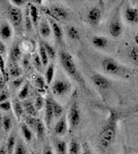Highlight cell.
<instances>
[{"instance_id": "50", "label": "cell", "mask_w": 138, "mask_h": 154, "mask_svg": "<svg viewBox=\"0 0 138 154\" xmlns=\"http://www.w3.org/2000/svg\"><path fill=\"white\" fill-rule=\"evenodd\" d=\"M43 154H55V153L53 152V149L50 146H46L43 148Z\"/></svg>"}, {"instance_id": "1", "label": "cell", "mask_w": 138, "mask_h": 154, "mask_svg": "<svg viewBox=\"0 0 138 154\" xmlns=\"http://www.w3.org/2000/svg\"><path fill=\"white\" fill-rule=\"evenodd\" d=\"M121 118V113L117 110H110L108 117L98 135V144L100 148L105 149L109 148L114 143L117 134V123Z\"/></svg>"}, {"instance_id": "26", "label": "cell", "mask_w": 138, "mask_h": 154, "mask_svg": "<svg viewBox=\"0 0 138 154\" xmlns=\"http://www.w3.org/2000/svg\"><path fill=\"white\" fill-rule=\"evenodd\" d=\"M17 145V139L14 135H11L8 137L6 141V151L7 154H12L14 152V149H16Z\"/></svg>"}, {"instance_id": "22", "label": "cell", "mask_w": 138, "mask_h": 154, "mask_svg": "<svg viewBox=\"0 0 138 154\" xmlns=\"http://www.w3.org/2000/svg\"><path fill=\"white\" fill-rule=\"evenodd\" d=\"M12 107H14V112L16 117L19 119H21V117L24 114V107H23V103H21L19 100H14L12 101Z\"/></svg>"}, {"instance_id": "2", "label": "cell", "mask_w": 138, "mask_h": 154, "mask_svg": "<svg viewBox=\"0 0 138 154\" xmlns=\"http://www.w3.org/2000/svg\"><path fill=\"white\" fill-rule=\"evenodd\" d=\"M59 60L65 72H66L71 78H73L77 83L81 84L82 88H85V80H84V78H82L81 72L77 69L73 57H72L68 51L62 49V51H59Z\"/></svg>"}, {"instance_id": "13", "label": "cell", "mask_w": 138, "mask_h": 154, "mask_svg": "<svg viewBox=\"0 0 138 154\" xmlns=\"http://www.w3.org/2000/svg\"><path fill=\"white\" fill-rule=\"evenodd\" d=\"M50 9L52 11V12L54 14L56 21H67L69 18V12L62 6H58V5H53L50 7Z\"/></svg>"}, {"instance_id": "24", "label": "cell", "mask_w": 138, "mask_h": 154, "mask_svg": "<svg viewBox=\"0 0 138 154\" xmlns=\"http://www.w3.org/2000/svg\"><path fill=\"white\" fill-rule=\"evenodd\" d=\"M23 107H24V111L28 114V116H34L36 115L37 110L34 106V103H32L31 101H27L25 100L23 102Z\"/></svg>"}, {"instance_id": "8", "label": "cell", "mask_w": 138, "mask_h": 154, "mask_svg": "<svg viewBox=\"0 0 138 154\" xmlns=\"http://www.w3.org/2000/svg\"><path fill=\"white\" fill-rule=\"evenodd\" d=\"M53 100L51 96H47L46 99V108H44V123L47 128H50L54 116V110H53Z\"/></svg>"}, {"instance_id": "29", "label": "cell", "mask_w": 138, "mask_h": 154, "mask_svg": "<svg viewBox=\"0 0 138 154\" xmlns=\"http://www.w3.org/2000/svg\"><path fill=\"white\" fill-rule=\"evenodd\" d=\"M82 147L76 139H72L69 143V154H79Z\"/></svg>"}, {"instance_id": "41", "label": "cell", "mask_w": 138, "mask_h": 154, "mask_svg": "<svg viewBox=\"0 0 138 154\" xmlns=\"http://www.w3.org/2000/svg\"><path fill=\"white\" fill-rule=\"evenodd\" d=\"M33 65L35 68L37 69L38 71H42V68H43V65H42V62L40 60V57H39V54H34L33 56Z\"/></svg>"}, {"instance_id": "46", "label": "cell", "mask_w": 138, "mask_h": 154, "mask_svg": "<svg viewBox=\"0 0 138 154\" xmlns=\"http://www.w3.org/2000/svg\"><path fill=\"white\" fill-rule=\"evenodd\" d=\"M11 3L14 4V6L19 7V6H22L23 4L26 3V1H24V0H11Z\"/></svg>"}, {"instance_id": "21", "label": "cell", "mask_w": 138, "mask_h": 154, "mask_svg": "<svg viewBox=\"0 0 138 154\" xmlns=\"http://www.w3.org/2000/svg\"><path fill=\"white\" fill-rule=\"evenodd\" d=\"M55 144V149H56L58 154H67V151H68V146H67V143L63 140H60V139H56L54 141Z\"/></svg>"}, {"instance_id": "43", "label": "cell", "mask_w": 138, "mask_h": 154, "mask_svg": "<svg viewBox=\"0 0 138 154\" xmlns=\"http://www.w3.org/2000/svg\"><path fill=\"white\" fill-rule=\"evenodd\" d=\"M11 109V104L9 101H5L3 103H0V110L3 111H9Z\"/></svg>"}, {"instance_id": "49", "label": "cell", "mask_w": 138, "mask_h": 154, "mask_svg": "<svg viewBox=\"0 0 138 154\" xmlns=\"http://www.w3.org/2000/svg\"><path fill=\"white\" fill-rule=\"evenodd\" d=\"M29 64H30V61H29L28 56H25L24 58H23V66L25 67V68H28Z\"/></svg>"}, {"instance_id": "9", "label": "cell", "mask_w": 138, "mask_h": 154, "mask_svg": "<svg viewBox=\"0 0 138 154\" xmlns=\"http://www.w3.org/2000/svg\"><path fill=\"white\" fill-rule=\"evenodd\" d=\"M102 18V11L99 7L94 6L88 11L87 14V21L91 26H97L100 23Z\"/></svg>"}, {"instance_id": "5", "label": "cell", "mask_w": 138, "mask_h": 154, "mask_svg": "<svg viewBox=\"0 0 138 154\" xmlns=\"http://www.w3.org/2000/svg\"><path fill=\"white\" fill-rule=\"evenodd\" d=\"M7 16H8L9 21L11 22L14 28H17V30L22 28L24 24V14L20 7L9 5L7 8Z\"/></svg>"}, {"instance_id": "28", "label": "cell", "mask_w": 138, "mask_h": 154, "mask_svg": "<svg viewBox=\"0 0 138 154\" xmlns=\"http://www.w3.org/2000/svg\"><path fill=\"white\" fill-rule=\"evenodd\" d=\"M24 26L27 32H32V27H33V23H32L31 17H30L29 7H27L24 14Z\"/></svg>"}, {"instance_id": "34", "label": "cell", "mask_w": 138, "mask_h": 154, "mask_svg": "<svg viewBox=\"0 0 138 154\" xmlns=\"http://www.w3.org/2000/svg\"><path fill=\"white\" fill-rule=\"evenodd\" d=\"M42 43V45L44 46V48H46L47 53V56H49V58L51 59H56V56H57V53H56V49H55L51 44L49 43V42L47 41H40Z\"/></svg>"}, {"instance_id": "3", "label": "cell", "mask_w": 138, "mask_h": 154, "mask_svg": "<svg viewBox=\"0 0 138 154\" xmlns=\"http://www.w3.org/2000/svg\"><path fill=\"white\" fill-rule=\"evenodd\" d=\"M101 67L104 72L110 74V75L125 77L129 74V70L126 67L122 66L114 59L109 58V57H105V58L102 59Z\"/></svg>"}, {"instance_id": "30", "label": "cell", "mask_w": 138, "mask_h": 154, "mask_svg": "<svg viewBox=\"0 0 138 154\" xmlns=\"http://www.w3.org/2000/svg\"><path fill=\"white\" fill-rule=\"evenodd\" d=\"M34 84L35 88L39 91H44L46 89V85H47V81L46 78H43L41 75H36L34 77Z\"/></svg>"}, {"instance_id": "20", "label": "cell", "mask_w": 138, "mask_h": 154, "mask_svg": "<svg viewBox=\"0 0 138 154\" xmlns=\"http://www.w3.org/2000/svg\"><path fill=\"white\" fill-rule=\"evenodd\" d=\"M34 130L36 131V135H37V138L38 139H42L46 135V125H44V123L42 122L41 119L39 118H36V120H35V125H34Z\"/></svg>"}, {"instance_id": "48", "label": "cell", "mask_w": 138, "mask_h": 154, "mask_svg": "<svg viewBox=\"0 0 138 154\" xmlns=\"http://www.w3.org/2000/svg\"><path fill=\"white\" fill-rule=\"evenodd\" d=\"M5 79H4V77H3V75L1 74V72H0V89H3L4 88V86H5Z\"/></svg>"}, {"instance_id": "18", "label": "cell", "mask_w": 138, "mask_h": 154, "mask_svg": "<svg viewBox=\"0 0 138 154\" xmlns=\"http://www.w3.org/2000/svg\"><path fill=\"white\" fill-rule=\"evenodd\" d=\"M92 44L96 48L104 49L108 45V40L103 36H93L92 37Z\"/></svg>"}, {"instance_id": "14", "label": "cell", "mask_w": 138, "mask_h": 154, "mask_svg": "<svg viewBox=\"0 0 138 154\" xmlns=\"http://www.w3.org/2000/svg\"><path fill=\"white\" fill-rule=\"evenodd\" d=\"M50 24H51L52 32L54 33V36H55V38H56V40L59 42V43H62V42H63V37H64V32H63L62 27L60 26L56 21H54V20H52V19L50 20Z\"/></svg>"}, {"instance_id": "10", "label": "cell", "mask_w": 138, "mask_h": 154, "mask_svg": "<svg viewBox=\"0 0 138 154\" xmlns=\"http://www.w3.org/2000/svg\"><path fill=\"white\" fill-rule=\"evenodd\" d=\"M68 131V119L67 116H62L61 118H59V120L56 122L54 128V133L57 136H64Z\"/></svg>"}, {"instance_id": "16", "label": "cell", "mask_w": 138, "mask_h": 154, "mask_svg": "<svg viewBox=\"0 0 138 154\" xmlns=\"http://www.w3.org/2000/svg\"><path fill=\"white\" fill-rule=\"evenodd\" d=\"M39 33L42 37L47 38V37L51 36L52 34V27L50 22L47 21V19L42 18L40 23H39Z\"/></svg>"}, {"instance_id": "17", "label": "cell", "mask_w": 138, "mask_h": 154, "mask_svg": "<svg viewBox=\"0 0 138 154\" xmlns=\"http://www.w3.org/2000/svg\"><path fill=\"white\" fill-rule=\"evenodd\" d=\"M22 57V51L18 44H14L9 51V63H18Z\"/></svg>"}, {"instance_id": "39", "label": "cell", "mask_w": 138, "mask_h": 154, "mask_svg": "<svg viewBox=\"0 0 138 154\" xmlns=\"http://www.w3.org/2000/svg\"><path fill=\"white\" fill-rule=\"evenodd\" d=\"M0 72H1V74L3 75L5 81H7V79H8V75H7V68L5 67V62H4L3 56H2L1 54H0Z\"/></svg>"}, {"instance_id": "32", "label": "cell", "mask_w": 138, "mask_h": 154, "mask_svg": "<svg viewBox=\"0 0 138 154\" xmlns=\"http://www.w3.org/2000/svg\"><path fill=\"white\" fill-rule=\"evenodd\" d=\"M67 35L70 39L72 40H79L81 38V34H79V31L75 28L74 26H69L67 27Z\"/></svg>"}, {"instance_id": "51", "label": "cell", "mask_w": 138, "mask_h": 154, "mask_svg": "<svg viewBox=\"0 0 138 154\" xmlns=\"http://www.w3.org/2000/svg\"><path fill=\"white\" fill-rule=\"evenodd\" d=\"M0 154H7L6 147H4V146H1V147H0Z\"/></svg>"}, {"instance_id": "27", "label": "cell", "mask_w": 138, "mask_h": 154, "mask_svg": "<svg viewBox=\"0 0 138 154\" xmlns=\"http://www.w3.org/2000/svg\"><path fill=\"white\" fill-rule=\"evenodd\" d=\"M55 64L51 63L49 66H47V70H46V81L47 84H52L53 83V79H54L55 76Z\"/></svg>"}, {"instance_id": "35", "label": "cell", "mask_w": 138, "mask_h": 154, "mask_svg": "<svg viewBox=\"0 0 138 154\" xmlns=\"http://www.w3.org/2000/svg\"><path fill=\"white\" fill-rule=\"evenodd\" d=\"M14 154H28V152H27V148H26V146H25V144L23 143V141L19 140L17 142L16 149H14Z\"/></svg>"}, {"instance_id": "23", "label": "cell", "mask_w": 138, "mask_h": 154, "mask_svg": "<svg viewBox=\"0 0 138 154\" xmlns=\"http://www.w3.org/2000/svg\"><path fill=\"white\" fill-rule=\"evenodd\" d=\"M21 131H22V135H23L24 139L26 140V142H31L32 138H33V133H32L30 126L28 125H26L25 122H22Z\"/></svg>"}, {"instance_id": "15", "label": "cell", "mask_w": 138, "mask_h": 154, "mask_svg": "<svg viewBox=\"0 0 138 154\" xmlns=\"http://www.w3.org/2000/svg\"><path fill=\"white\" fill-rule=\"evenodd\" d=\"M0 37L3 40H9L12 37V28L7 22H3L0 25Z\"/></svg>"}, {"instance_id": "42", "label": "cell", "mask_w": 138, "mask_h": 154, "mask_svg": "<svg viewBox=\"0 0 138 154\" xmlns=\"http://www.w3.org/2000/svg\"><path fill=\"white\" fill-rule=\"evenodd\" d=\"M23 82H24V78L23 77H19V78H16L12 80V86L14 88H20L22 86L23 88Z\"/></svg>"}, {"instance_id": "31", "label": "cell", "mask_w": 138, "mask_h": 154, "mask_svg": "<svg viewBox=\"0 0 138 154\" xmlns=\"http://www.w3.org/2000/svg\"><path fill=\"white\" fill-rule=\"evenodd\" d=\"M38 54H39V57H40V60L42 62V65H43V67L47 66V64H49V56H47V53L46 48H44V46L42 45L41 42L39 43Z\"/></svg>"}, {"instance_id": "4", "label": "cell", "mask_w": 138, "mask_h": 154, "mask_svg": "<svg viewBox=\"0 0 138 154\" xmlns=\"http://www.w3.org/2000/svg\"><path fill=\"white\" fill-rule=\"evenodd\" d=\"M67 119H68V123L70 126V130L74 131L76 130V128L79 125L82 120V113H81V109L79 107L77 102H73L71 104L67 114Z\"/></svg>"}, {"instance_id": "53", "label": "cell", "mask_w": 138, "mask_h": 154, "mask_svg": "<svg viewBox=\"0 0 138 154\" xmlns=\"http://www.w3.org/2000/svg\"><path fill=\"white\" fill-rule=\"evenodd\" d=\"M2 120H3V116L0 113V131H1V128H2Z\"/></svg>"}, {"instance_id": "6", "label": "cell", "mask_w": 138, "mask_h": 154, "mask_svg": "<svg viewBox=\"0 0 138 154\" xmlns=\"http://www.w3.org/2000/svg\"><path fill=\"white\" fill-rule=\"evenodd\" d=\"M52 91L56 96H64L68 94L71 89V84L66 79H57L52 83Z\"/></svg>"}, {"instance_id": "7", "label": "cell", "mask_w": 138, "mask_h": 154, "mask_svg": "<svg viewBox=\"0 0 138 154\" xmlns=\"http://www.w3.org/2000/svg\"><path fill=\"white\" fill-rule=\"evenodd\" d=\"M91 79H92L93 83H94L99 89H101V91H106V89L110 88V86H111V81H110L107 77L102 75V74H99V73L92 74Z\"/></svg>"}, {"instance_id": "19", "label": "cell", "mask_w": 138, "mask_h": 154, "mask_svg": "<svg viewBox=\"0 0 138 154\" xmlns=\"http://www.w3.org/2000/svg\"><path fill=\"white\" fill-rule=\"evenodd\" d=\"M7 73L12 78H19L22 74L21 67L18 65V63H9L8 67H7Z\"/></svg>"}, {"instance_id": "45", "label": "cell", "mask_w": 138, "mask_h": 154, "mask_svg": "<svg viewBox=\"0 0 138 154\" xmlns=\"http://www.w3.org/2000/svg\"><path fill=\"white\" fill-rule=\"evenodd\" d=\"M82 154H94L92 152L90 146L88 145L87 143H84V145H82Z\"/></svg>"}, {"instance_id": "12", "label": "cell", "mask_w": 138, "mask_h": 154, "mask_svg": "<svg viewBox=\"0 0 138 154\" xmlns=\"http://www.w3.org/2000/svg\"><path fill=\"white\" fill-rule=\"evenodd\" d=\"M108 32L110 36L114 38H117L122 35L123 33V25L119 20H112L108 26Z\"/></svg>"}, {"instance_id": "40", "label": "cell", "mask_w": 138, "mask_h": 154, "mask_svg": "<svg viewBox=\"0 0 138 154\" xmlns=\"http://www.w3.org/2000/svg\"><path fill=\"white\" fill-rule=\"evenodd\" d=\"M44 104H46V100L42 98L41 96H37L35 98V101H34V106L36 108L37 111H40L42 108H43Z\"/></svg>"}, {"instance_id": "36", "label": "cell", "mask_w": 138, "mask_h": 154, "mask_svg": "<svg viewBox=\"0 0 138 154\" xmlns=\"http://www.w3.org/2000/svg\"><path fill=\"white\" fill-rule=\"evenodd\" d=\"M129 58L131 59V61L133 63H135L136 65H138V46L137 45H134L130 48Z\"/></svg>"}, {"instance_id": "11", "label": "cell", "mask_w": 138, "mask_h": 154, "mask_svg": "<svg viewBox=\"0 0 138 154\" xmlns=\"http://www.w3.org/2000/svg\"><path fill=\"white\" fill-rule=\"evenodd\" d=\"M124 17L127 23L131 25L138 24V8L134 6H128L125 11Z\"/></svg>"}, {"instance_id": "33", "label": "cell", "mask_w": 138, "mask_h": 154, "mask_svg": "<svg viewBox=\"0 0 138 154\" xmlns=\"http://www.w3.org/2000/svg\"><path fill=\"white\" fill-rule=\"evenodd\" d=\"M53 110H54V116L56 118L62 117L64 113V108L56 100H53Z\"/></svg>"}, {"instance_id": "52", "label": "cell", "mask_w": 138, "mask_h": 154, "mask_svg": "<svg viewBox=\"0 0 138 154\" xmlns=\"http://www.w3.org/2000/svg\"><path fill=\"white\" fill-rule=\"evenodd\" d=\"M134 41H135V43H136V45L138 46V31H137V33L135 34V36H134Z\"/></svg>"}, {"instance_id": "44", "label": "cell", "mask_w": 138, "mask_h": 154, "mask_svg": "<svg viewBox=\"0 0 138 154\" xmlns=\"http://www.w3.org/2000/svg\"><path fill=\"white\" fill-rule=\"evenodd\" d=\"M5 101H8V94L4 89L0 91V103H3Z\"/></svg>"}, {"instance_id": "38", "label": "cell", "mask_w": 138, "mask_h": 154, "mask_svg": "<svg viewBox=\"0 0 138 154\" xmlns=\"http://www.w3.org/2000/svg\"><path fill=\"white\" fill-rule=\"evenodd\" d=\"M29 96V85L28 83L24 84L23 88H22L21 89H20L19 91V99L20 100H26L27 98H28Z\"/></svg>"}, {"instance_id": "47", "label": "cell", "mask_w": 138, "mask_h": 154, "mask_svg": "<svg viewBox=\"0 0 138 154\" xmlns=\"http://www.w3.org/2000/svg\"><path fill=\"white\" fill-rule=\"evenodd\" d=\"M0 54H1L2 56H4V54H6V46L1 40H0Z\"/></svg>"}, {"instance_id": "25", "label": "cell", "mask_w": 138, "mask_h": 154, "mask_svg": "<svg viewBox=\"0 0 138 154\" xmlns=\"http://www.w3.org/2000/svg\"><path fill=\"white\" fill-rule=\"evenodd\" d=\"M29 12H30V17H31L32 23H33L34 26H37L38 25V21H39V11L38 8L34 5V4H29Z\"/></svg>"}, {"instance_id": "37", "label": "cell", "mask_w": 138, "mask_h": 154, "mask_svg": "<svg viewBox=\"0 0 138 154\" xmlns=\"http://www.w3.org/2000/svg\"><path fill=\"white\" fill-rule=\"evenodd\" d=\"M11 126H12L11 118L7 115L3 116V120H2V128L4 130V131H5V133H8V131L11 130Z\"/></svg>"}]
</instances>
